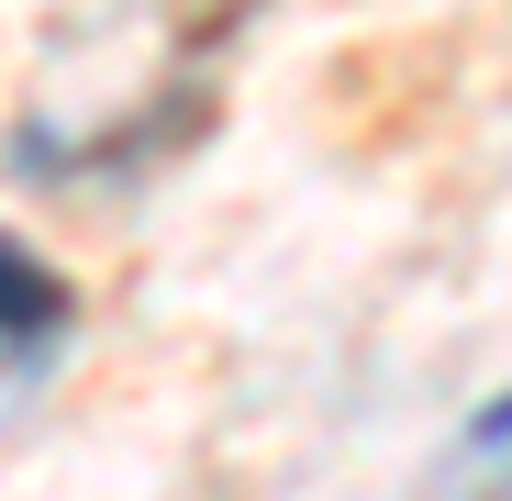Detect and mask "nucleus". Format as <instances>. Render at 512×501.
<instances>
[{
    "instance_id": "1",
    "label": "nucleus",
    "mask_w": 512,
    "mask_h": 501,
    "mask_svg": "<svg viewBox=\"0 0 512 501\" xmlns=\"http://www.w3.org/2000/svg\"><path fill=\"white\" fill-rule=\"evenodd\" d=\"M67 334V279L34 257L23 234H0V357H34Z\"/></svg>"
},
{
    "instance_id": "2",
    "label": "nucleus",
    "mask_w": 512,
    "mask_h": 501,
    "mask_svg": "<svg viewBox=\"0 0 512 501\" xmlns=\"http://www.w3.org/2000/svg\"><path fill=\"white\" fill-rule=\"evenodd\" d=\"M501 446H512V390H501L479 424H468V457H501Z\"/></svg>"
}]
</instances>
